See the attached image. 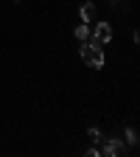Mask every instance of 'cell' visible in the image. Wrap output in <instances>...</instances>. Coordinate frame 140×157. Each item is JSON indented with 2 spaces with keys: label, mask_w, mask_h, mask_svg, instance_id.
I'll return each instance as SVG.
<instances>
[{
  "label": "cell",
  "mask_w": 140,
  "mask_h": 157,
  "mask_svg": "<svg viewBox=\"0 0 140 157\" xmlns=\"http://www.w3.org/2000/svg\"><path fill=\"white\" fill-rule=\"evenodd\" d=\"M87 137H90V140H95V143H98V140H101V132H98V129L93 126V129L87 132Z\"/></svg>",
  "instance_id": "6"
},
{
  "label": "cell",
  "mask_w": 140,
  "mask_h": 157,
  "mask_svg": "<svg viewBox=\"0 0 140 157\" xmlns=\"http://www.w3.org/2000/svg\"><path fill=\"white\" fill-rule=\"evenodd\" d=\"M126 143H137V135H134V129H126Z\"/></svg>",
  "instance_id": "7"
},
{
  "label": "cell",
  "mask_w": 140,
  "mask_h": 157,
  "mask_svg": "<svg viewBox=\"0 0 140 157\" xmlns=\"http://www.w3.org/2000/svg\"><path fill=\"white\" fill-rule=\"evenodd\" d=\"M78 53H81V59H84L87 65L104 67V45H98V42H93V39H87V42H81Z\"/></svg>",
  "instance_id": "1"
},
{
  "label": "cell",
  "mask_w": 140,
  "mask_h": 157,
  "mask_svg": "<svg viewBox=\"0 0 140 157\" xmlns=\"http://www.w3.org/2000/svg\"><path fill=\"white\" fill-rule=\"evenodd\" d=\"M93 17H95V3H90V0H87V3L81 6V20H84V23H90Z\"/></svg>",
  "instance_id": "4"
},
{
  "label": "cell",
  "mask_w": 140,
  "mask_h": 157,
  "mask_svg": "<svg viewBox=\"0 0 140 157\" xmlns=\"http://www.w3.org/2000/svg\"><path fill=\"white\" fill-rule=\"evenodd\" d=\"M101 154H107V157H121L123 154V143L121 140H107L104 149H101Z\"/></svg>",
  "instance_id": "3"
},
{
  "label": "cell",
  "mask_w": 140,
  "mask_h": 157,
  "mask_svg": "<svg viewBox=\"0 0 140 157\" xmlns=\"http://www.w3.org/2000/svg\"><path fill=\"white\" fill-rule=\"evenodd\" d=\"M112 39V28L107 25V23H98L95 28H93V42H98V45H107Z\"/></svg>",
  "instance_id": "2"
},
{
  "label": "cell",
  "mask_w": 140,
  "mask_h": 157,
  "mask_svg": "<svg viewBox=\"0 0 140 157\" xmlns=\"http://www.w3.org/2000/svg\"><path fill=\"white\" fill-rule=\"evenodd\" d=\"M76 36L81 39V42H87V39H90V25H87V23H81V25L76 28Z\"/></svg>",
  "instance_id": "5"
}]
</instances>
